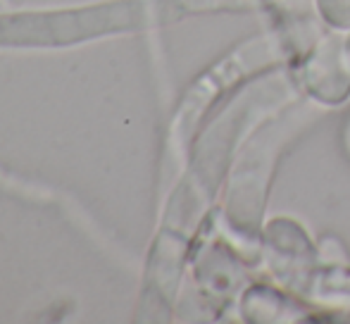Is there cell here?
<instances>
[{
	"mask_svg": "<svg viewBox=\"0 0 350 324\" xmlns=\"http://www.w3.org/2000/svg\"><path fill=\"white\" fill-rule=\"evenodd\" d=\"M124 19L117 8L74 10V12L5 14L0 17V46H62L88 36H100Z\"/></svg>",
	"mask_w": 350,
	"mask_h": 324,
	"instance_id": "obj_1",
	"label": "cell"
}]
</instances>
